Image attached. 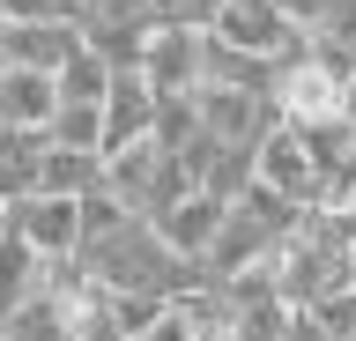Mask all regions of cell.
<instances>
[{
	"label": "cell",
	"mask_w": 356,
	"mask_h": 341,
	"mask_svg": "<svg viewBox=\"0 0 356 341\" xmlns=\"http://www.w3.org/2000/svg\"><path fill=\"white\" fill-rule=\"evenodd\" d=\"M82 274L97 282V290H111V297H141V290L186 297V290H200V282H208V267L178 260V252L163 245L141 215H134V223H119L111 238H97V245H82Z\"/></svg>",
	"instance_id": "6da1fadb"
},
{
	"label": "cell",
	"mask_w": 356,
	"mask_h": 341,
	"mask_svg": "<svg viewBox=\"0 0 356 341\" xmlns=\"http://www.w3.org/2000/svg\"><path fill=\"white\" fill-rule=\"evenodd\" d=\"M193 119H200V134L222 141V149H260L267 126H282L267 90H193Z\"/></svg>",
	"instance_id": "7a4b0ae2"
},
{
	"label": "cell",
	"mask_w": 356,
	"mask_h": 341,
	"mask_svg": "<svg viewBox=\"0 0 356 341\" xmlns=\"http://www.w3.org/2000/svg\"><path fill=\"white\" fill-rule=\"evenodd\" d=\"M208 38H216V45H230V52H245V60H267V67H275V60H289V52L305 45V38H297V30H289L267 0H222L216 23H208Z\"/></svg>",
	"instance_id": "3957f363"
},
{
	"label": "cell",
	"mask_w": 356,
	"mask_h": 341,
	"mask_svg": "<svg viewBox=\"0 0 356 341\" xmlns=\"http://www.w3.org/2000/svg\"><path fill=\"white\" fill-rule=\"evenodd\" d=\"M200 38H208V30L149 23V38H141V82H149L156 97H193L200 90Z\"/></svg>",
	"instance_id": "277c9868"
},
{
	"label": "cell",
	"mask_w": 356,
	"mask_h": 341,
	"mask_svg": "<svg viewBox=\"0 0 356 341\" xmlns=\"http://www.w3.org/2000/svg\"><path fill=\"white\" fill-rule=\"evenodd\" d=\"M8 230H15L38 260L82 252V208L60 201V193H30V201H15V208H8Z\"/></svg>",
	"instance_id": "5b68a950"
},
{
	"label": "cell",
	"mask_w": 356,
	"mask_h": 341,
	"mask_svg": "<svg viewBox=\"0 0 356 341\" xmlns=\"http://www.w3.org/2000/svg\"><path fill=\"white\" fill-rule=\"evenodd\" d=\"M252 185L282 193L289 208H312V201H319V171H312L305 141L289 134V126H267V141L252 149Z\"/></svg>",
	"instance_id": "8992f818"
},
{
	"label": "cell",
	"mask_w": 356,
	"mask_h": 341,
	"mask_svg": "<svg viewBox=\"0 0 356 341\" xmlns=\"http://www.w3.org/2000/svg\"><path fill=\"white\" fill-rule=\"evenodd\" d=\"M82 52L74 23H0V67H30V74H60Z\"/></svg>",
	"instance_id": "52a82bcc"
},
{
	"label": "cell",
	"mask_w": 356,
	"mask_h": 341,
	"mask_svg": "<svg viewBox=\"0 0 356 341\" xmlns=\"http://www.w3.org/2000/svg\"><path fill=\"white\" fill-rule=\"evenodd\" d=\"M149 230L178 252V260H193V267H200V260H208V245H216V230H222V201H216V193H178V201L163 208Z\"/></svg>",
	"instance_id": "ba28073f"
},
{
	"label": "cell",
	"mask_w": 356,
	"mask_h": 341,
	"mask_svg": "<svg viewBox=\"0 0 356 341\" xmlns=\"http://www.w3.org/2000/svg\"><path fill=\"white\" fill-rule=\"evenodd\" d=\"M104 149H127V141H141L149 134V119H156V90L141 82V67H127V74H111V90H104Z\"/></svg>",
	"instance_id": "9c48e42d"
},
{
	"label": "cell",
	"mask_w": 356,
	"mask_h": 341,
	"mask_svg": "<svg viewBox=\"0 0 356 341\" xmlns=\"http://www.w3.org/2000/svg\"><path fill=\"white\" fill-rule=\"evenodd\" d=\"M52 112H60V90H52V74L0 67V126H52Z\"/></svg>",
	"instance_id": "30bf717a"
},
{
	"label": "cell",
	"mask_w": 356,
	"mask_h": 341,
	"mask_svg": "<svg viewBox=\"0 0 356 341\" xmlns=\"http://www.w3.org/2000/svg\"><path fill=\"white\" fill-rule=\"evenodd\" d=\"M97 185H104V156H74V149H52V141H44V156H38V193L82 201V193H97Z\"/></svg>",
	"instance_id": "8fae6325"
},
{
	"label": "cell",
	"mask_w": 356,
	"mask_h": 341,
	"mask_svg": "<svg viewBox=\"0 0 356 341\" xmlns=\"http://www.w3.org/2000/svg\"><path fill=\"white\" fill-rule=\"evenodd\" d=\"M30 297H38V252L8 230V238H0V326H8Z\"/></svg>",
	"instance_id": "7c38bea8"
},
{
	"label": "cell",
	"mask_w": 356,
	"mask_h": 341,
	"mask_svg": "<svg viewBox=\"0 0 356 341\" xmlns=\"http://www.w3.org/2000/svg\"><path fill=\"white\" fill-rule=\"evenodd\" d=\"M60 312H67V334H74V341H127V334H119V312H111V290H97V282L74 290Z\"/></svg>",
	"instance_id": "4fadbf2b"
},
{
	"label": "cell",
	"mask_w": 356,
	"mask_h": 341,
	"mask_svg": "<svg viewBox=\"0 0 356 341\" xmlns=\"http://www.w3.org/2000/svg\"><path fill=\"white\" fill-rule=\"evenodd\" d=\"M52 149H74V156H104V112L97 104H60L52 126H44Z\"/></svg>",
	"instance_id": "5bb4252c"
},
{
	"label": "cell",
	"mask_w": 356,
	"mask_h": 341,
	"mask_svg": "<svg viewBox=\"0 0 356 341\" xmlns=\"http://www.w3.org/2000/svg\"><path fill=\"white\" fill-rule=\"evenodd\" d=\"M52 90H60V104H104V90H111V67L97 60V52H74L60 74H52Z\"/></svg>",
	"instance_id": "9a60e30c"
},
{
	"label": "cell",
	"mask_w": 356,
	"mask_h": 341,
	"mask_svg": "<svg viewBox=\"0 0 356 341\" xmlns=\"http://www.w3.org/2000/svg\"><path fill=\"white\" fill-rule=\"evenodd\" d=\"M193 134H200L193 97H156V119H149V141H156V149H163V156H178Z\"/></svg>",
	"instance_id": "2e32d148"
},
{
	"label": "cell",
	"mask_w": 356,
	"mask_h": 341,
	"mask_svg": "<svg viewBox=\"0 0 356 341\" xmlns=\"http://www.w3.org/2000/svg\"><path fill=\"white\" fill-rule=\"evenodd\" d=\"M245 185H252V149H216V156H208V171H200V193H216V201L230 208Z\"/></svg>",
	"instance_id": "e0dca14e"
},
{
	"label": "cell",
	"mask_w": 356,
	"mask_h": 341,
	"mask_svg": "<svg viewBox=\"0 0 356 341\" xmlns=\"http://www.w3.org/2000/svg\"><path fill=\"white\" fill-rule=\"evenodd\" d=\"M111 312H119V334H127V341H141V334H156V326L178 312V297L141 290V297H111Z\"/></svg>",
	"instance_id": "ac0fdd59"
},
{
	"label": "cell",
	"mask_w": 356,
	"mask_h": 341,
	"mask_svg": "<svg viewBox=\"0 0 356 341\" xmlns=\"http://www.w3.org/2000/svg\"><path fill=\"white\" fill-rule=\"evenodd\" d=\"M8 23H74L82 30V0H0Z\"/></svg>",
	"instance_id": "d6986e66"
},
{
	"label": "cell",
	"mask_w": 356,
	"mask_h": 341,
	"mask_svg": "<svg viewBox=\"0 0 356 341\" xmlns=\"http://www.w3.org/2000/svg\"><path fill=\"white\" fill-rule=\"evenodd\" d=\"M222 0H149V23H171V30H208Z\"/></svg>",
	"instance_id": "ffe728a7"
},
{
	"label": "cell",
	"mask_w": 356,
	"mask_h": 341,
	"mask_svg": "<svg viewBox=\"0 0 356 341\" xmlns=\"http://www.w3.org/2000/svg\"><path fill=\"white\" fill-rule=\"evenodd\" d=\"M97 23L149 30V0H82V30H97Z\"/></svg>",
	"instance_id": "44dd1931"
},
{
	"label": "cell",
	"mask_w": 356,
	"mask_h": 341,
	"mask_svg": "<svg viewBox=\"0 0 356 341\" xmlns=\"http://www.w3.org/2000/svg\"><path fill=\"white\" fill-rule=\"evenodd\" d=\"M305 38H319V45H334L341 60H356V0H341L327 23H319V30H305Z\"/></svg>",
	"instance_id": "7402d4cb"
},
{
	"label": "cell",
	"mask_w": 356,
	"mask_h": 341,
	"mask_svg": "<svg viewBox=\"0 0 356 341\" xmlns=\"http://www.w3.org/2000/svg\"><path fill=\"white\" fill-rule=\"evenodd\" d=\"M267 8H275V15H282V23L297 30V38H305V30H319V23H327L341 0H267Z\"/></svg>",
	"instance_id": "603a6c76"
},
{
	"label": "cell",
	"mask_w": 356,
	"mask_h": 341,
	"mask_svg": "<svg viewBox=\"0 0 356 341\" xmlns=\"http://www.w3.org/2000/svg\"><path fill=\"white\" fill-rule=\"evenodd\" d=\"M341 112L356 119V74H349V82H341Z\"/></svg>",
	"instance_id": "cb8c5ba5"
},
{
	"label": "cell",
	"mask_w": 356,
	"mask_h": 341,
	"mask_svg": "<svg viewBox=\"0 0 356 341\" xmlns=\"http://www.w3.org/2000/svg\"><path fill=\"white\" fill-rule=\"evenodd\" d=\"M349 290H356V238H349Z\"/></svg>",
	"instance_id": "d4e9b609"
},
{
	"label": "cell",
	"mask_w": 356,
	"mask_h": 341,
	"mask_svg": "<svg viewBox=\"0 0 356 341\" xmlns=\"http://www.w3.org/2000/svg\"><path fill=\"white\" fill-rule=\"evenodd\" d=\"M0 238H8V208H0Z\"/></svg>",
	"instance_id": "484cf974"
},
{
	"label": "cell",
	"mask_w": 356,
	"mask_h": 341,
	"mask_svg": "<svg viewBox=\"0 0 356 341\" xmlns=\"http://www.w3.org/2000/svg\"><path fill=\"white\" fill-rule=\"evenodd\" d=\"M0 23H8V15H0Z\"/></svg>",
	"instance_id": "4316f807"
},
{
	"label": "cell",
	"mask_w": 356,
	"mask_h": 341,
	"mask_svg": "<svg viewBox=\"0 0 356 341\" xmlns=\"http://www.w3.org/2000/svg\"><path fill=\"white\" fill-rule=\"evenodd\" d=\"M0 341H8V334H0Z\"/></svg>",
	"instance_id": "83f0119b"
}]
</instances>
